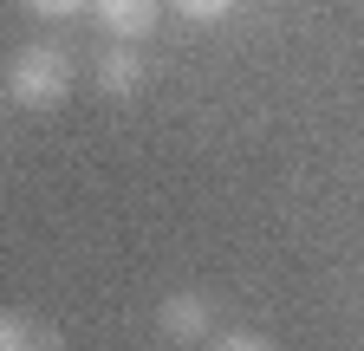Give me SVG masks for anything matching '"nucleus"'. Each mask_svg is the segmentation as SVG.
<instances>
[{"mask_svg":"<svg viewBox=\"0 0 364 351\" xmlns=\"http://www.w3.org/2000/svg\"><path fill=\"white\" fill-rule=\"evenodd\" d=\"M7 98L26 104V111H53L72 98V53L59 39H33L7 59Z\"/></svg>","mask_w":364,"mask_h":351,"instance_id":"f257e3e1","label":"nucleus"},{"mask_svg":"<svg viewBox=\"0 0 364 351\" xmlns=\"http://www.w3.org/2000/svg\"><path fill=\"white\" fill-rule=\"evenodd\" d=\"M59 332H46L33 313H0V351H53Z\"/></svg>","mask_w":364,"mask_h":351,"instance_id":"39448f33","label":"nucleus"},{"mask_svg":"<svg viewBox=\"0 0 364 351\" xmlns=\"http://www.w3.org/2000/svg\"><path fill=\"white\" fill-rule=\"evenodd\" d=\"M144 78H150V65H144V53H136L130 39H111V46L98 53V92L105 98H136Z\"/></svg>","mask_w":364,"mask_h":351,"instance_id":"7ed1b4c3","label":"nucleus"},{"mask_svg":"<svg viewBox=\"0 0 364 351\" xmlns=\"http://www.w3.org/2000/svg\"><path fill=\"white\" fill-rule=\"evenodd\" d=\"M105 20L111 39H130V46H144V39L163 26V0H91Z\"/></svg>","mask_w":364,"mask_h":351,"instance_id":"20e7f679","label":"nucleus"},{"mask_svg":"<svg viewBox=\"0 0 364 351\" xmlns=\"http://www.w3.org/2000/svg\"><path fill=\"white\" fill-rule=\"evenodd\" d=\"M163 7L182 14V20H196V26H215V20L235 14V0H163Z\"/></svg>","mask_w":364,"mask_h":351,"instance_id":"423d86ee","label":"nucleus"},{"mask_svg":"<svg viewBox=\"0 0 364 351\" xmlns=\"http://www.w3.org/2000/svg\"><path fill=\"white\" fill-rule=\"evenodd\" d=\"M156 332L163 345H215V306L202 293H169L156 306Z\"/></svg>","mask_w":364,"mask_h":351,"instance_id":"f03ea898","label":"nucleus"},{"mask_svg":"<svg viewBox=\"0 0 364 351\" xmlns=\"http://www.w3.org/2000/svg\"><path fill=\"white\" fill-rule=\"evenodd\" d=\"M215 345H221V351H273V338H267V332H247V325L215 332Z\"/></svg>","mask_w":364,"mask_h":351,"instance_id":"0eeeda50","label":"nucleus"},{"mask_svg":"<svg viewBox=\"0 0 364 351\" xmlns=\"http://www.w3.org/2000/svg\"><path fill=\"white\" fill-rule=\"evenodd\" d=\"M33 14H46V20H72L78 7H91V0H26Z\"/></svg>","mask_w":364,"mask_h":351,"instance_id":"6e6552de","label":"nucleus"}]
</instances>
